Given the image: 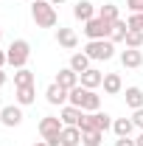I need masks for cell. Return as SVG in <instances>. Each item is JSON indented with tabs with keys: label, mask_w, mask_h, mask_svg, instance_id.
I'll return each instance as SVG.
<instances>
[{
	"label": "cell",
	"mask_w": 143,
	"mask_h": 146,
	"mask_svg": "<svg viewBox=\"0 0 143 146\" xmlns=\"http://www.w3.org/2000/svg\"><path fill=\"white\" fill-rule=\"evenodd\" d=\"M3 65H9V56H6V51H0V68Z\"/></svg>",
	"instance_id": "cell-32"
},
{
	"label": "cell",
	"mask_w": 143,
	"mask_h": 146,
	"mask_svg": "<svg viewBox=\"0 0 143 146\" xmlns=\"http://www.w3.org/2000/svg\"><path fill=\"white\" fill-rule=\"evenodd\" d=\"M121 65H124V68H140L143 65L140 48H126L124 54H121Z\"/></svg>",
	"instance_id": "cell-14"
},
{
	"label": "cell",
	"mask_w": 143,
	"mask_h": 146,
	"mask_svg": "<svg viewBox=\"0 0 143 146\" xmlns=\"http://www.w3.org/2000/svg\"><path fill=\"white\" fill-rule=\"evenodd\" d=\"M104 93L107 96H118V93L124 90V82H121V76L118 73H104Z\"/></svg>",
	"instance_id": "cell-12"
},
{
	"label": "cell",
	"mask_w": 143,
	"mask_h": 146,
	"mask_svg": "<svg viewBox=\"0 0 143 146\" xmlns=\"http://www.w3.org/2000/svg\"><path fill=\"white\" fill-rule=\"evenodd\" d=\"M45 98H48V104H65V101H68V90H65V87H59V84H51V87H48V90H45Z\"/></svg>",
	"instance_id": "cell-15"
},
{
	"label": "cell",
	"mask_w": 143,
	"mask_h": 146,
	"mask_svg": "<svg viewBox=\"0 0 143 146\" xmlns=\"http://www.w3.org/2000/svg\"><path fill=\"white\" fill-rule=\"evenodd\" d=\"M126 48H140L143 45V31H138V28H129V34H126Z\"/></svg>",
	"instance_id": "cell-25"
},
{
	"label": "cell",
	"mask_w": 143,
	"mask_h": 146,
	"mask_svg": "<svg viewBox=\"0 0 143 146\" xmlns=\"http://www.w3.org/2000/svg\"><path fill=\"white\" fill-rule=\"evenodd\" d=\"M104 141V132L101 129H87V132H81V146H101Z\"/></svg>",
	"instance_id": "cell-21"
},
{
	"label": "cell",
	"mask_w": 143,
	"mask_h": 146,
	"mask_svg": "<svg viewBox=\"0 0 143 146\" xmlns=\"http://www.w3.org/2000/svg\"><path fill=\"white\" fill-rule=\"evenodd\" d=\"M135 146H143V132L138 135V138H135Z\"/></svg>",
	"instance_id": "cell-33"
},
{
	"label": "cell",
	"mask_w": 143,
	"mask_h": 146,
	"mask_svg": "<svg viewBox=\"0 0 143 146\" xmlns=\"http://www.w3.org/2000/svg\"><path fill=\"white\" fill-rule=\"evenodd\" d=\"M132 124H135L138 129H143V107H140V110H135V115H132Z\"/></svg>",
	"instance_id": "cell-30"
},
{
	"label": "cell",
	"mask_w": 143,
	"mask_h": 146,
	"mask_svg": "<svg viewBox=\"0 0 143 146\" xmlns=\"http://www.w3.org/2000/svg\"><path fill=\"white\" fill-rule=\"evenodd\" d=\"M98 107H101V96L95 90H87L84 93V104H81V110L84 112H98Z\"/></svg>",
	"instance_id": "cell-20"
},
{
	"label": "cell",
	"mask_w": 143,
	"mask_h": 146,
	"mask_svg": "<svg viewBox=\"0 0 143 146\" xmlns=\"http://www.w3.org/2000/svg\"><path fill=\"white\" fill-rule=\"evenodd\" d=\"M0 110H3V96H0Z\"/></svg>",
	"instance_id": "cell-37"
},
{
	"label": "cell",
	"mask_w": 143,
	"mask_h": 146,
	"mask_svg": "<svg viewBox=\"0 0 143 146\" xmlns=\"http://www.w3.org/2000/svg\"><path fill=\"white\" fill-rule=\"evenodd\" d=\"M34 146H48V141H36V143Z\"/></svg>",
	"instance_id": "cell-35"
},
{
	"label": "cell",
	"mask_w": 143,
	"mask_h": 146,
	"mask_svg": "<svg viewBox=\"0 0 143 146\" xmlns=\"http://www.w3.org/2000/svg\"><path fill=\"white\" fill-rule=\"evenodd\" d=\"M84 93H87V87H73V90H68V101H70L73 107H79L81 110V104H84Z\"/></svg>",
	"instance_id": "cell-24"
},
{
	"label": "cell",
	"mask_w": 143,
	"mask_h": 146,
	"mask_svg": "<svg viewBox=\"0 0 143 146\" xmlns=\"http://www.w3.org/2000/svg\"><path fill=\"white\" fill-rule=\"evenodd\" d=\"M0 39H3V31H0Z\"/></svg>",
	"instance_id": "cell-38"
},
{
	"label": "cell",
	"mask_w": 143,
	"mask_h": 146,
	"mask_svg": "<svg viewBox=\"0 0 143 146\" xmlns=\"http://www.w3.org/2000/svg\"><path fill=\"white\" fill-rule=\"evenodd\" d=\"M62 118H56V115H45L42 121H39V135H42V141H48V146H59V135H62Z\"/></svg>",
	"instance_id": "cell-2"
},
{
	"label": "cell",
	"mask_w": 143,
	"mask_h": 146,
	"mask_svg": "<svg viewBox=\"0 0 143 146\" xmlns=\"http://www.w3.org/2000/svg\"><path fill=\"white\" fill-rule=\"evenodd\" d=\"M90 62H93V59H90L87 54H73V56H70V65H68V68H73V70L81 76L84 70H90Z\"/></svg>",
	"instance_id": "cell-17"
},
{
	"label": "cell",
	"mask_w": 143,
	"mask_h": 146,
	"mask_svg": "<svg viewBox=\"0 0 143 146\" xmlns=\"http://www.w3.org/2000/svg\"><path fill=\"white\" fill-rule=\"evenodd\" d=\"M126 3H129V11L132 14H140L143 11V0H126Z\"/></svg>",
	"instance_id": "cell-29"
},
{
	"label": "cell",
	"mask_w": 143,
	"mask_h": 146,
	"mask_svg": "<svg viewBox=\"0 0 143 146\" xmlns=\"http://www.w3.org/2000/svg\"><path fill=\"white\" fill-rule=\"evenodd\" d=\"M73 17L81 20V23H87V20L95 17V6H93L90 0H79V3L73 6Z\"/></svg>",
	"instance_id": "cell-10"
},
{
	"label": "cell",
	"mask_w": 143,
	"mask_h": 146,
	"mask_svg": "<svg viewBox=\"0 0 143 146\" xmlns=\"http://www.w3.org/2000/svg\"><path fill=\"white\" fill-rule=\"evenodd\" d=\"M31 17L39 28H54L56 25V6L51 0H31Z\"/></svg>",
	"instance_id": "cell-1"
},
{
	"label": "cell",
	"mask_w": 143,
	"mask_h": 146,
	"mask_svg": "<svg viewBox=\"0 0 143 146\" xmlns=\"http://www.w3.org/2000/svg\"><path fill=\"white\" fill-rule=\"evenodd\" d=\"M6 56H9V65L20 70V68H25V62H28V56H31V45H28L25 39H14V42L9 45Z\"/></svg>",
	"instance_id": "cell-4"
},
{
	"label": "cell",
	"mask_w": 143,
	"mask_h": 146,
	"mask_svg": "<svg viewBox=\"0 0 143 146\" xmlns=\"http://www.w3.org/2000/svg\"><path fill=\"white\" fill-rule=\"evenodd\" d=\"M6 84V73H3V68H0V87Z\"/></svg>",
	"instance_id": "cell-34"
},
{
	"label": "cell",
	"mask_w": 143,
	"mask_h": 146,
	"mask_svg": "<svg viewBox=\"0 0 143 146\" xmlns=\"http://www.w3.org/2000/svg\"><path fill=\"white\" fill-rule=\"evenodd\" d=\"M81 115H84V110L73 107V104H68V107H62V112H59V118H62V124H65V127H79Z\"/></svg>",
	"instance_id": "cell-8"
},
{
	"label": "cell",
	"mask_w": 143,
	"mask_h": 146,
	"mask_svg": "<svg viewBox=\"0 0 143 146\" xmlns=\"http://www.w3.org/2000/svg\"><path fill=\"white\" fill-rule=\"evenodd\" d=\"M126 23H129V28H138V31H143V11H140V14H132Z\"/></svg>",
	"instance_id": "cell-28"
},
{
	"label": "cell",
	"mask_w": 143,
	"mask_h": 146,
	"mask_svg": "<svg viewBox=\"0 0 143 146\" xmlns=\"http://www.w3.org/2000/svg\"><path fill=\"white\" fill-rule=\"evenodd\" d=\"M84 54L90 59H95V62H107L115 56V42L112 39H90L87 48H84Z\"/></svg>",
	"instance_id": "cell-3"
},
{
	"label": "cell",
	"mask_w": 143,
	"mask_h": 146,
	"mask_svg": "<svg viewBox=\"0 0 143 146\" xmlns=\"http://www.w3.org/2000/svg\"><path fill=\"white\" fill-rule=\"evenodd\" d=\"M132 129H135L132 118H115V121H112V132H115L118 138H129V135H132Z\"/></svg>",
	"instance_id": "cell-16"
},
{
	"label": "cell",
	"mask_w": 143,
	"mask_h": 146,
	"mask_svg": "<svg viewBox=\"0 0 143 146\" xmlns=\"http://www.w3.org/2000/svg\"><path fill=\"white\" fill-rule=\"evenodd\" d=\"M51 3H54V6H59V3H65V0H51Z\"/></svg>",
	"instance_id": "cell-36"
},
{
	"label": "cell",
	"mask_w": 143,
	"mask_h": 146,
	"mask_svg": "<svg viewBox=\"0 0 143 146\" xmlns=\"http://www.w3.org/2000/svg\"><path fill=\"white\" fill-rule=\"evenodd\" d=\"M115 146H135V141H129V138H118Z\"/></svg>",
	"instance_id": "cell-31"
},
{
	"label": "cell",
	"mask_w": 143,
	"mask_h": 146,
	"mask_svg": "<svg viewBox=\"0 0 143 146\" xmlns=\"http://www.w3.org/2000/svg\"><path fill=\"white\" fill-rule=\"evenodd\" d=\"M17 104L20 107H25V104H34V98H36V93H34V84L31 87H17Z\"/></svg>",
	"instance_id": "cell-23"
},
{
	"label": "cell",
	"mask_w": 143,
	"mask_h": 146,
	"mask_svg": "<svg viewBox=\"0 0 143 146\" xmlns=\"http://www.w3.org/2000/svg\"><path fill=\"white\" fill-rule=\"evenodd\" d=\"M126 34H129V23L115 20V23H112V31H109V39H112V42H124Z\"/></svg>",
	"instance_id": "cell-18"
},
{
	"label": "cell",
	"mask_w": 143,
	"mask_h": 146,
	"mask_svg": "<svg viewBox=\"0 0 143 146\" xmlns=\"http://www.w3.org/2000/svg\"><path fill=\"white\" fill-rule=\"evenodd\" d=\"M126 107H132V110L143 107V90L140 87H126Z\"/></svg>",
	"instance_id": "cell-19"
},
{
	"label": "cell",
	"mask_w": 143,
	"mask_h": 146,
	"mask_svg": "<svg viewBox=\"0 0 143 146\" xmlns=\"http://www.w3.org/2000/svg\"><path fill=\"white\" fill-rule=\"evenodd\" d=\"M98 17H104V20H109V23H115V20H118V6L104 3V6L98 9Z\"/></svg>",
	"instance_id": "cell-26"
},
{
	"label": "cell",
	"mask_w": 143,
	"mask_h": 146,
	"mask_svg": "<svg viewBox=\"0 0 143 146\" xmlns=\"http://www.w3.org/2000/svg\"><path fill=\"white\" fill-rule=\"evenodd\" d=\"M31 84H34V73L28 68H20L14 73V87H31Z\"/></svg>",
	"instance_id": "cell-22"
},
{
	"label": "cell",
	"mask_w": 143,
	"mask_h": 146,
	"mask_svg": "<svg viewBox=\"0 0 143 146\" xmlns=\"http://www.w3.org/2000/svg\"><path fill=\"white\" fill-rule=\"evenodd\" d=\"M0 121H3V127H20V124H23V110H20L17 104L3 107L0 110Z\"/></svg>",
	"instance_id": "cell-6"
},
{
	"label": "cell",
	"mask_w": 143,
	"mask_h": 146,
	"mask_svg": "<svg viewBox=\"0 0 143 146\" xmlns=\"http://www.w3.org/2000/svg\"><path fill=\"white\" fill-rule=\"evenodd\" d=\"M79 79H81V87H87V90H95V87H101V82H104V73L95 70V68H90V70H84Z\"/></svg>",
	"instance_id": "cell-11"
},
{
	"label": "cell",
	"mask_w": 143,
	"mask_h": 146,
	"mask_svg": "<svg viewBox=\"0 0 143 146\" xmlns=\"http://www.w3.org/2000/svg\"><path fill=\"white\" fill-rule=\"evenodd\" d=\"M56 42H59L62 48L73 51V48L79 45V36H76V31H73V28H59V31H56Z\"/></svg>",
	"instance_id": "cell-13"
},
{
	"label": "cell",
	"mask_w": 143,
	"mask_h": 146,
	"mask_svg": "<svg viewBox=\"0 0 143 146\" xmlns=\"http://www.w3.org/2000/svg\"><path fill=\"white\" fill-rule=\"evenodd\" d=\"M59 146H81V129L79 127H65L59 135Z\"/></svg>",
	"instance_id": "cell-9"
},
{
	"label": "cell",
	"mask_w": 143,
	"mask_h": 146,
	"mask_svg": "<svg viewBox=\"0 0 143 146\" xmlns=\"http://www.w3.org/2000/svg\"><path fill=\"white\" fill-rule=\"evenodd\" d=\"M93 118H95V129H101V132L112 129V118H109L107 112H93Z\"/></svg>",
	"instance_id": "cell-27"
},
{
	"label": "cell",
	"mask_w": 143,
	"mask_h": 146,
	"mask_svg": "<svg viewBox=\"0 0 143 146\" xmlns=\"http://www.w3.org/2000/svg\"><path fill=\"white\" fill-rule=\"evenodd\" d=\"M56 84H59V87H65V90L79 87V73L73 70V68H62V70L56 73Z\"/></svg>",
	"instance_id": "cell-7"
},
{
	"label": "cell",
	"mask_w": 143,
	"mask_h": 146,
	"mask_svg": "<svg viewBox=\"0 0 143 146\" xmlns=\"http://www.w3.org/2000/svg\"><path fill=\"white\" fill-rule=\"evenodd\" d=\"M109 31H112V23L104 17H93L84 23V34L87 39H109Z\"/></svg>",
	"instance_id": "cell-5"
}]
</instances>
